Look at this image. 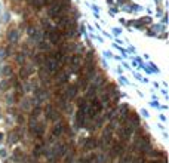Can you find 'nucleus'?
<instances>
[{
  "mask_svg": "<svg viewBox=\"0 0 169 163\" xmlns=\"http://www.w3.org/2000/svg\"><path fill=\"white\" fill-rule=\"evenodd\" d=\"M24 163H37V159L33 157V156H28V157L24 159Z\"/></svg>",
  "mask_w": 169,
  "mask_h": 163,
  "instance_id": "nucleus-15",
  "label": "nucleus"
},
{
  "mask_svg": "<svg viewBox=\"0 0 169 163\" xmlns=\"http://www.w3.org/2000/svg\"><path fill=\"white\" fill-rule=\"evenodd\" d=\"M28 3H30L36 11H40L42 8H45V0H28Z\"/></svg>",
  "mask_w": 169,
  "mask_h": 163,
  "instance_id": "nucleus-8",
  "label": "nucleus"
},
{
  "mask_svg": "<svg viewBox=\"0 0 169 163\" xmlns=\"http://www.w3.org/2000/svg\"><path fill=\"white\" fill-rule=\"evenodd\" d=\"M95 92H96V86H92V87L86 92L85 99H92V98H95Z\"/></svg>",
  "mask_w": 169,
  "mask_h": 163,
  "instance_id": "nucleus-11",
  "label": "nucleus"
},
{
  "mask_svg": "<svg viewBox=\"0 0 169 163\" xmlns=\"http://www.w3.org/2000/svg\"><path fill=\"white\" fill-rule=\"evenodd\" d=\"M64 129H65V126H64V123H57L54 128H52V138H59V136H62V133H64Z\"/></svg>",
  "mask_w": 169,
  "mask_h": 163,
  "instance_id": "nucleus-7",
  "label": "nucleus"
},
{
  "mask_svg": "<svg viewBox=\"0 0 169 163\" xmlns=\"http://www.w3.org/2000/svg\"><path fill=\"white\" fill-rule=\"evenodd\" d=\"M9 83H8V80H5V82H2V85H0V87H2L3 90H6V89H9Z\"/></svg>",
  "mask_w": 169,
  "mask_h": 163,
  "instance_id": "nucleus-16",
  "label": "nucleus"
},
{
  "mask_svg": "<svg viewBox=\"0 0 169 163\" xmlns=\"http://www.w3.org/2000/svg\"><path fill=\"white\" fill-rule=\"evenodd\" d=\"M16 61H18L19 64H22V62H24V55H22V54H19V55L16 56Z\"/></svg>",
  "mask_w": 169,
  "mask_h": 163,
  "instance_id": "nucleus-17",
  "label": "nucleus"
},
{
  "mask_svg": "<svg viewBox=\"0 0 169 163\" xmlns=\"http://www.w3.org/2000/svg\"><path fill=\"white\" fill-rule=\"evenodd\" d=\"M31 74V70L30 68H27V67H22L21 68V71H19V77L21 79H24V80H27V77Z\"/></svg>",
  "mask_w": 169,
  "mask_h": 163,
  "instance_id": "nucleus-9",
  "label": "nucleus"
},
{
  "mask_svg": "<svg viewBox=\"0 0 169 163\" xmlns=\"http://www.w3.org/2000/svg\"><path fill=\"white\" fill-rule=\"evenodd\" d=\"M42 113V107L40 105H36L34 108H33V111H31V114H30V119H36L37 120V116Z\"/></svg>",
  "mask_w": 169,
  "mask_h": 163,
  "instance_id": "nucleus-10",
  "label": "nucleus"
},
{
  "mask_svg": "<svg viewBox=\"0 0 169 163\" xmlns=\"http://www.w3.org/2000/svg\"><path fill=\"white\" fill-rule=\"evenodd\" d=\"M98 145H100L98 139L89 138V139H86V143H85V145H83V150H85V151H92V150H95Z\"/></svg>",
  "mask_w": 169,
  "mask_h": 163,
  "instance_id": "nucleus-5",
  "label": "nucleus"
},
{
  "mask_svg": "<svg viewBox=\"0 0 169 163\" xmlns=\"http://www.w3.org/2000/svg\"><path fill=\"white\" fill-rule=\"evenodd\" d=\"M0 156H2V157H6V151L2 150V151H0Z\"/></svg>",
  "mask_w": 169,
  "mask_h": 163,
  "instance_id": "nucleus-18",
  "label": "nucleus"
},
{
  "mask_svg": "<svg viewBox=\"0 0 169 163\" xmlns=\"http://www.w3.org/2000/svg\"><path fill=\"white\" fill-rule=\"evenodd\" d=\"M2 74H3V76H11V74H12V67H11V65H6V67L3 68Z\"/></svg>",
  "mask_w": 169,
  "mask_h": 163,
  "instance_id": "nucleus-14",
  "label": "nucleus"
},
{
  "mask_svg": "<svg viewBox=\"0 0 169 163\" xmlns=\"http://www.w3.org/2000/svg\"><path fill=\"white\" fill-rule=\"evenodd\" d=\"M34 62H36V64H43V62H45V55H43V54H37V55L34 56Z\"/></svg>",
  "mask_w": 169,
  "mask_h": 163,
  "instance_id": "nucleus-13",
  "label": "nucleus"
},
{
  "mask_svg": "<svg viewBox=\"0 0 169 163\" xmlns=\"http://www.w3.org/2000/svg\"><path fill=\"white\" fill-rule=\"evenodd\" d=\"M67 62H68V65L71 68V71H73V73H79V70L82 67V56L80 55H73Z\"/></svg>",
  "mask_w": 169,
  "mask_h": 163,
  "instance_id": "nucleus-4",
  "label": "nucleus"
},
{
  "mask_svg": "<svg viewBox=\"0 0 169 163\" xmlns=\"http://www.w3.org/2000/svg\"><path fill=\"white\" fill-rule=\"evenodd\" d=\"M150 163H160V162H159V160H151Z\"/></svg>",
  "mask_w": 169,
  "mask_h": 163,
  "instance_id": "nucleus-19",
  "label": "nucleus"
},
{
  "mask_svg": "<svg viewBox=\"0 0 169 163\" xmlns=\"http://www.w3.org/2000/svg\"><path fill=\"white\" fill-rule=\"evenodd\" d=\"M103 110H104L103 102L98 98H92L89 101V105L86 107V117L91 119V120H93L95 117H98V116L103 113Z\"/></svg>",
  "mask_w": 169,
  "mask_h": 163,
  "instance_id": "nucleus-1",
  "label": "nucleus"
},
{
  "mask_svg": "<svg viewBox=\"0 0 169 163\" xmlns=\"http://www.w3.org/2000/svg\"><path fill=\"white\" fill-rule=\"evenodd\" d=\"M46 36L49 39V42L52 44H59L61 40L64 39L62 37V31L59 28H51V30H46Z\"/></svg>",
  "mask_w": 169,
  "mask_h": 163,
  "instance_id": "nucleus-2",
  "label": "nucleus"
},
{
  "mask_svg": "<svg viewBox=\"0 0 169 163\" xmlns=\"http://www.w3.org/2000/svg\"><path fill=\"white\" fill-rule=\"evenodd\" d=\"M77 92H79V86H77V85H70L68 89L65 90V95H67V98L71 101V99H74V98L77 97Z\"/></svg>",
  "mask_w": 169,
  "mask_h": 163,
  "instance_id": "nucleus-6",
  "label": "nucleus"
},
{
  "mask_svg": "<svg viewBox=\"0 0 169 163\" xmlns=\"http://www.w3.org/2000/svg\"><path fill=\"white\" fill-rule=\"evenodd\" d=\"M8 37H9V42H11V43L16 42V40H18V31H16V30H11Z\"/></svg>",
  "mask_w": 169,
  "mask_h": 163,
  "instance_id": "nucleus-12",
  "label": "nucleus"
},
{
  "mask_svg": "<svg viewBox=\"0 0 169 163\" xmlns=\"http://www.w3.org/2000/svg\"><path fill=\"white\" fill-rule=\"evenodd\" d=\"M110 153H111L113 157L123 156V154H125V144H123V141H114V143L111 144Z\"/></svg>",
  "mask_w": 169,
  "mask_h": 163,
  "instance_id": "nucleus-3",
  "label": "nucleus"
}]
</instances>
